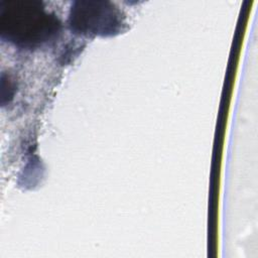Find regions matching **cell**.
Listing matches in <instances>:
<instances>
[{"instance_id": "obj_2", "label": "cell", "mask_w": 258, "mask_h": 258, "mask_svg": "<svg viewBox=\"0 0 258 258\" xmlns=\"http://www.w3.org/2000/svg\"><path fill=\"white\" fill-rule=\"evenodd\" d=\"M120 16V12L109 2L81 1L71 8L70 25L85 34L113 33L121 28Z\"/></svg>"}, {"instance_id": "obj_1", "label": "cell", "mask_w": 258, "mask_h": 258, "mask_svg": "<svg viewBox=\"0 0 258 258\" xmlns=\"http://www.w3.org/2000/svg\"><path fill=\"white\" fill-rule=\"evenodd\" d=\"M59 27L58 19L38 1L14 0L0 3L1 34L17 45H40L52 39Z\"/></svg>"}]
</instances>
